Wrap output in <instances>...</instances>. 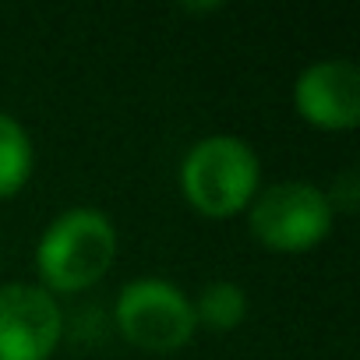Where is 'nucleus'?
Listing matches in <instances>:
<instances>
[{"mask_svg":"<svg viewBox=\"0 0 360 360\" xmlns=\"http://www.w3.org/2000/svg\"><path fill=\"white\" fill-rule=\"evenodd\" d=\"M332 202L304 180L269 188L251 209L255 237L272 251H304L328 233Z\"/></svg>","mask_w":360,"mask_h":360,"instance_id":"nucleus-4","label":"nucleus"},{"mask_svg":"<svg viewBox=\"0 0 360 360\" xmlns=\"http://www.w3.org/2000/svg\"><path fill=\"white\" fill-rule=\"evenodd\" d=\"M120 332L145 349H176L195 332V307L173 283L134 279L117 297Z\"/></svg>","mask_w":360,"mask_h":360,"instance_id":"nucleus-3","label":"nucleus"},{"mask_svg":"<svg viewBox=\"0 0 360 360\" xmlns=\"http://www.w3.org/2000/svg\"><path fill=\"white\" fill-rule=\"evenodd\" d=\"M29 169H32V141L25 127L15 117L0 113V198L15 195L29 180Z\"/></svg>","mask_w":360,"mask_h":360,"instance_id":"nucleus-7","label":"nucleus"},{"mask_svg":"<svg viewBox=\"0 0 360 360\" xmlns=\"http://www.w3.org/2000/svg\"><path fill=\"white\" fill-rule=\"evenodd\" d=\"M180 184L205 216H230L248 205L258 184V155L233 134L202 138L180 166Z\"/></svg>","mask_w":360,"mask_h":360,"instance_id":"nucleus-1","label":"nucleus"},{"mask_svg":"<svg viewBox=\"0 0 360 360\" xmlns=\"http://www.w3.org/2000/svg\"><path fill=\"white\" fill-rule=\"evenodd\" d=\"M248 314V297L233 283H209L195 304V321H205L209 328H233Z\"/></svg>","mask_w":360,"mask_h":360,"instance_id":"nucleus-8","label":"nucleus"},{"mask_svg":"<svg viewBox=\"0 0 360 360\" xmlns=\"http://www.w3.org/2000/svg\"><path fill=\"white\" fill-rule=\"evenodd\" d=\"M300 117L318 127H353L360 120V71L353 60L311 64L293 89Z\"/></svg>","mask_w":360,"mask_h":360,"instance_id":"nucleus-6","label":"nucleus"},{"mask_svg":"<svg viewBox=\"0 0 360 360\" xmlns=\"http://www.w3.org/2000/svg\"><path fill=\"white\" fill-rule=\"evenodd\" d=\"M60 339V307L39 286H0V360H46Z\"/></svg>","mask_w":360,"mask_h":360,"instance_id":"nucleus-5","label":"nucleus"},{"mask_svg":"<svg viewBox=\"0 0 360 360\" xmlns=\"http://www.w3.org/2000/svg\"><path fill=\"white\" fill-rule=\"evenodd\" d=\"M117 251L113 223L96 209H71L43 233L36 262L53 290H82L96 283Z\"/></svg>","mask_w":360,"mask_h":360,"instance_id":"nucleus-2","label":"nucleus"}]
</instances>
